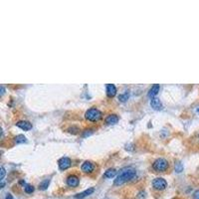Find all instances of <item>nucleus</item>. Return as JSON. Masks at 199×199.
Returning a JSON list of instances; mask_svg holds the SVG:
<instances>
[{"label":"nucleus","mask_w":199,"mask_h":199,"mask_svg":"<svg viewBox=\"0 0 199 199\" xmlns=\"http://www.w3.org/2000/svg\"><path fill=\"white\" fill-rule=\"evenodd\" d=\"M159 90H161V86H159L158 84H154L152 88H150L149 92H148V97L149 98H155V96H156L158 94V92Z\"/></svg>","instance_id":"nucleus-12"},{"label":"nucleus","mask_w":199,"mask_h":199,"mask_svg":"<svg viewBox=\"0 0 199 199\" xmlns=\"http://www.w3.org/2000/svg\"><path fill=\"white\" fill-rule=\"evenodd\" d=\"M150 106H152V108L155 111H159V110L162 109L161 101L157 98H152V100H150Z\"/></svg>","instance_id":"nucleus-7"},{"label":"nucleus","mask_w":199,"mask_h":199,"mask_svg":"<svg viewBox=\"0 0 199 199\" xmlns=\"http://www.w3.org/2000/svg\"><path fill=\"white\" fill-rule=\"evenodd\" d=\"M197 113L199 114V108H198V110H197Z\"/></svg>","instance_id":"nucleus-25"},{"label":"nucleus","mask_w":199,"mask_h":199,"mask_svg":"<svg viewBox=\"0 0 199 199\" xmlns=\"http://www.w3.org/2000/svg\"><path fill=\"white\" fill-rule=\"evenodd\" d=\"M27 142V138H26V137H24L23 134H19L15 138L16 143H23V142Z\"/></svg>","instance_id":"nucleus-16"},{"label":"nucleus","mask_w":199,"mask_h":199,"mask_svg":"<svg viewBox=\"0 0 199 199\" xmlns=\"http://www.w3.org/2000/svg\"><path fill=\"white\" fill-rule=\"evenodd\" d=\"M94 191H95V188H94V187H90V188H88V189H86V190L83 191V192L76 194L75 198H77V199H83V198H85V197H87V196L91 195L92 193H94Z\"/></svg>","instance_id":"nucleus-8"},{"label":"nucleus","mask_w":199,"mask_h":199,"mask_svg":"<svg viewBox=\"0 0 199 199\" xmlns=\"http://www.w3.org/2000/svg\"><path fill=\"white\" fill-rule=\"evenodd\" d=\"M152 186L154 187V189H156V190H163V189H165L167 187V182L164 178L157 177L152 181Z\"/></svg>","instance_id":"nucleus-4"},{"label":"nucleus","mask_w":199,"mask_h":199,"mask_svg":"<svg viewBox=\"0 0 199 199\" xmlns=\"http://www.w3.org/2000/svg\"><path fill=\"white\" fill-rule=\"evenodd\" d=\"M71 159L69 157H62L60 161H59V168L61 169V170H66V169H68L70 166H71Z\"/></svg>","instance_id":"nucleus-5"},{"label":"nucleus","mask_w":199,"mask_h":199,"mask_svg":"<svg viewBox=\"0 0 199 199\" xmlns=\"http://www.w3.org/2000/svg\"><path fill=\"white\" fill-rule=\"evenodd\" d=\"M193 198H194V199H199V189H198V190H196L195 192H194Z\"/></svg>","instance_id":"nucleus-22"},{"label":"nucleus","mask_w":199,"mask_h":199,"mask_svg":"<svg viewBox=\"0 0 199 199\" xmlns=\"http://www.w3.org/2000/svg\"><path fill=\"white\" fill-rule=\"evenodd\" d=\"M79 183H80V180H79V178H78V176H76V175H69L67 177L68 186L77 187L78 185H79Z\"/></svg>","instance_id":"nucleus-6"},{"label":"nucleus","mask_w":199,"mask_h":199,"mask_svg":"<svg viewBox=\"0 0 199 199\" xmlns=\"http://www.w3.org/2000/svg\"><path fill=\"white\" fill-rule=\"evenodd\" d=\"M49 184H50V179H45V180H43L40 183L39 188H40L41 190H46V189L48 188V186H49Z\"/></svg>","instance_id":"nucleus-15"},{"label":"nucleus","mask_w":199,"mask_h":199,"mask_svg":"<svg viewBox=\"0 0 199 199\" xmlns=\"http://www.w3.org/2000/svg\"><path fill=\"white\" fill-rule=\"evenodd\" d=\"M152 168L157 172H163L168 168V162L165 158H157L153 162Z\"/></svg>","instance_id":"nucleus-3"},{"label":"nucleus","mask_w":199,"mask_h":199,"mask_svg":"<svg viewBox=\"0 0 199 199\" xmlns=\"http://www.w3.org/2000/svg\"><path fill=\"white\" fill-rule=\"evenodd\" d=\"M0 171H1V176H0V179H1V181H2L4 176H5V168H4L3 166H1V168H0Z\"/></svg>","instance_id":"nucleus-20"},{"label":"nucleus","mask_w":199,"mask_h":199,"mask_svg":"<svg viewBox=\"0 0 199 199\" xmlns=\"http://www.w3.org/2000/svg\"><path fill=\"white\" fill-rule=\"evenodd\" d=\"M93 133V130L92 129H88V130H85V133H83V137H87V135H90Z\"/></svg>","instance_id":"nucleus-21"},{"label":"nucleus","mask_w":199,"mask_h":199,"mask_svg":"<svg viewBox=\"0 0 199 199\" xmlns=\"http://www.w3.org/2000/svg\"><path fill=\"white\" fill-rule=\"evenodd\" d=\"M3 94H4V87L1 86V95H3Z\"/></svg>","instance_id":"nucleus-24"},{"label":"nucleus","mask_w":199,"mask_h":199,"mask_svg":"<svg viewBox=\"0 0 199 199\" xmlns=\"http://www.w3.org/2000/svg\"><path fill=\"white\" fill-rule=\"evenodd\" d=\"M106 95H108L109 98H114L116 95V88L114 84L106 85Z\"/></svg>","instance_id":"nucleus-10"},{"label":"nucleus","mask_w":199,"mask_h":199,"mask_svg":"<svg viewBox=\"0 0 199 199\" xmlns=\"http://www.w3.org/2000/svg\"><path fill=\"white\" fill-rule=\"evenodd\" d=\"M94 167H95L94 164L91 161H85L83 164H82L81 169H82V171H84L86 173H91L94 170Z\"/></svg>","instance_id":"nucleus-9"},{"label":"nucleus","mask_w":199,"mask_h":199,"mask_svg":"<svg viewBox=\"0 0 199 199\" xmlns=\"http://www.w3.org/2000/svg\"><path fill=\"white\" fill-rule=\"evenodd\" d=\"M135 176H137V171H135V169H133V168H125L119 174L118 176H116V178L115 179L114 184L115 186L122 185V184L128 182L129 180H132V179L134 178Z\"/></svg>","instance_id":"nucleus-1"},{"label":"nucleus","mask_w":199,"mask_h":199,"mask_svg":"<svg viewBox=\"0 0 199 199\" xmlns=\"http://www.w3.org/2000/svg\"><path fill=\"white\" fill-rule=\"evenodd\" d=\"M16 125L23 130H30L32 129V124L27 122V120H20L16 124Z\"/></svg>","instance_id":"nucleus-11"},{"label":"nucleus","mask_w":199,"mask_h":199,"mask_svg":"<svg viewBox=\"0 0 199 199\" xmlns=\"http://www.w3.org/2000/svg\"><path fill=\"white\" fill-rule=\"evenodd\" d=\"M175 171L177 173H180L183 171V164L180 161H176L175 162Z\"/></svg>","instance_id":"nucleus-17"},{"label":"nucleus","mask_w":199,"mask_h":199,"mask_svg":"<svg viewBox=\"0 0 199 199\" xmlns=\"http://www.w3.org/2000/svg\"><path fill=\"white\" fill-rule=\"evenodd\" d=\"M105 122L106 124H115L119 122V116L116 115H109L106 118Z\"/></svg>","instance_id":"nucleus-13"},{"label":"nucleus","mask_w":199,"mask_h":199,"mask_svg":"<svg viewBox=\"0 0 199 199\" xmlns=\"http://www.w3.org/2000/svg\"><path fill=\"white\" fill-rule=\"evenodd\" d=\"M5 199H13V197H12L11 194H7L6 197H5Z\"/></svg>","instance_id":"nucleus-23"},{"label":"nucleus","mask_w":199,"mask_h":199,"mask_svg":"<svg viewBox=\"0 0 199 199\" xmlns=\"http://www.w3.org/2000/svg\"><path fill=\"white\" fill-rule=\"evenodd\" d=\"M129 99V93H124V94H122L119 96V100L120 102H125Z\"/></svg>","instance_id":"nucleus-19"},{"label":"nucleus","mask_w":199,"mask_h":199,"mask_svg":"<svg viewBox=\"0 0 199 199\" xmlns=\"http://www.w3.org/2000/svg\"><path fill=\"white\" fill-rule=\"evenodd\" d=\"M24 190H25L26 193L30 194L34 191V187L32 185H30V184H27V185H25V187H24Z\"/></svg>","instance_id":"nucleus-18"},{"label":"nucleus","mask_w":199,"mask_h":199,"mask_svg":"<svg viewBox=\"0 0 199 199\" xmlns=\"http://www.w3.org/2000/svg\"><path fill=\"white\" fill-rule=\"evenodd\" d=\"M85 118L90 122H98L102 119V111L96 108H91L86 111Z\"/></svg>","instance_id":"nucleus-2"},{"label":"nucleus","mask_w":199,"mask_h":199,"mask_svg":"<svg viewBox=\"0 0 199 199\" xmlns=\"http://www.w3.org/2000/svg\"><path fill=\"white\" fill-rule=\"evenodd\" d=\"M116 174V170L115 168H110V169H108L106 172H105V177H106V178H113L115 175Z\"/></svg>","instance_id":"nucleus-14"}]
</instances>
